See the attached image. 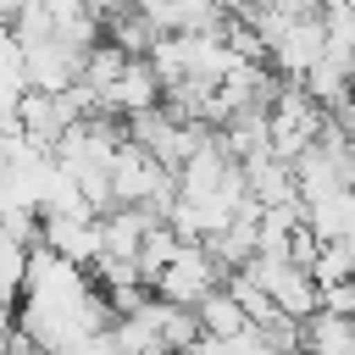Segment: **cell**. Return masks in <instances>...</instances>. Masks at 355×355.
I'll list each match as a JSON object with an SVG mask.
<instances>
[{
  "label": "cell",
  "mask_w": 355,
  "mask_h": 355,
  "mask_svg": "<svg viewBox=\"0 0 355 355\" xmlns=\"http://www.w3.org/2000/svg\"><path fill=\"white\" fill-rule=\"evenodd\" d=\"M227 283V266L205 250V244H194V239H183V250L172 255V266L150 283V294L155 300H166V305H183V311H194L205 294H216Z\"/></svg>",
  "instance_id": "1"
},
{
  "label": "cell",
  "mask_w": 355,
  "mask_h": 355,
  "mask_svg": "<svg viewBox=\"0 0 355 355\" xmlns=\"http://www.w3.org/2000/svg\"><path fill=\"white\" fill-rule=\"evenodd\" d=\"M194 316H200V333L205 338H222V344H233V338H244L250 333V316H244V305H239V294L222 283L216 294H205L200 305H194Z\"/></svg>",
  "instance_id": "4"
},
{
  "label": "cell",
  "mask_w": 355,
  "mask_h": 355,
  "mask_svg": "<svg viewBox=\"0 0 355 355\" xmlns=\"http://www.w3.org/2000/svg\"><path fill=\"white\" fill-rule=\"evenodd\" d=\"M67 355H128V349L116 344V333H111V327H100V333H89V338H78Z\"/></svg>",
  "instance_id": "5"
},
{
  "label": "cell",
  "mask_w": 355,
  "mask_h": 355,
  "mask_svg": "<svg viewBox=\"0 0 355 355\" xmlns=\"http://www.w3.org/2000/svg\"><path fill=\"white\" fill-rule=\"evenodd\" d=\"M300 355H355V316L322 305L300 333Z\"/></svg>",
  "instance_id": "3"
},
{
  "label": "cell",
  "mask_w": 355,
  "mask_h": 355,
  "mask_svg": "<svg viewBox=\"0 0 355 355\" xmlns=\"http://www.w3.org/2000/svg\"><path fill=\"white\" fill-rule=\"evenodd\" d=\"M144 17L155 33H216L233 22L222 0H150Z\"/></svg>",
  "instance_id": "2"
}]
</instances>
